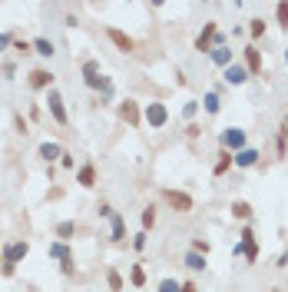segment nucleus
Masks as SVG:
<instances>
[{"mask_svg": "<svg viewBox=\"0 0 288 292\" xmlns=\"http://www.w3.org/2000/svg\"><path fill=\"white\" fill-rule=\"evenodd\" d=\"M186 266L189 269H206V256H202V253H189L186 256Z\"/></svg>", "mask_w": 288, "mask_h": 292, "instance_id": "nucleus-20", "label": "nucleus"}, {"mask_svg": "<svg viewBox=\"0 0 288 292\" xmlns=\"http://www.w3.org/2000/svg\"><path fill=\"white\" fill-rule=\"evenodd\" d=\"M50 256H53V259H60V262H67V259H70L67 242H50Z\"/></svg>", "mask_w": 288, "mask_h": 292, "instance_id": "nucleus-18", "label": "nucleus"}, {"mask_svg": "<svg viewBox=\"0 0 288 292\" xmlns=\"http://www.w3.org/2000/svg\"><path fill=\"white\" fill-rule=\"evenodd\" d=\"M13 127H17V133H30V130H27V123H24V116H13Z\"/></svg>", "mask_w": 288, "mask_h": 292, "instance_id": "nucleus-34", "label": "nucleus"}, {"mask_svg": "<svg viewBox=\"0 0 288 292\" xmlns=\"http://www.w3.org/2000/svg\"><path fill=\"white\" fill-rule=\"evenodd\" d=\"M4 47H10V33H0V50Z\"/></svg>", "mask_w": 288, "mask_h": 292, "instance_id": "nucleus-36", "label": "nucleus"}, {"mask_svg": "<svg viewBox=\"0 0 288 292\" xmlns=\"http://www.w3.org/2000/svg\"><path fill=\"white\" fill-rule=\"evenodd\" d=\"M245 70L249 73H262V53L255 47H245Z\"/></svg>", "mask_w": 288, "mask_h": 292, "instance_id": "nucleus-9", "label": "nucleus"}, {"mask_svg": "<svg viewBox=\"0 0 288 292\" xmlns=\"http://www.w3.org/2000/svg\"><path fill=\"white\" fill-rule=\"evenodd\" d=\"M47 103H50V116L60 123V127H67V110H63V96L57 90H50V96H47Z\"/></svg>", "mask_w": 288, "mask_h": 292, "instance_id": "nucleus-4", "label": "nucleus"}, {"mask_svg": "<svg viewBox=\"0 0 288 292\" xmlns=\"http://www.w3.org/2000/svg\"><path fill=\"white\" fill-rule=\"evenodd\" d=\"M60 269H63V276H73V259H67V262H63Z\"/></svg>", "mask_w": 288, "mask_h": 292, "instance_id": "nucleus-35", "label": "nucleus"}, {"mask_svg": "<svg viewBox=\"0 0 288 292\" xmlns=\"http://www.w3.org/2000/svg\"><path fill=\"white\" fill-rule=\"evenodd\" d=\"M30 253V242H10V246L4 249V276H13V269H17V262L24 259V256Z\"/></svg>", "mask_w": 288, "mask_h": 292, "instance_id": "nucleus-1", "label": "nucleus"}, {"mask_svg": "<svg viewBox=\"0 0 288 292\" xmlns=\"http://www.w3.org/2000/svg\"><path fill=\"white\" fill-rule=\"evenodd\" d=\"M232 213H235L238 219H249L252 216V206L249 203H235V206H232Z\"/></svg>", "mask_w": 288, "mask_h": 292, "instance_id": "nucleus-27", "label": "nucleus"}, {"mask_svg": "<svg viewBox=\"0 0 288 292\" xmlns=\"http://www.w3.org/2000/svg\"><path fill=\"white\" fill-rule=\"evenodd\" d=\"M212 60L219 67H232V50H226V47H219V50H212Z\"/></svg>", "mask_w": 288, "mask_h": 292, "instance_id": "nucleus-19", "label": "nucleus"}, {"mask_svg": "<svg viewBox=\"0 0 288 292\" xmlns=\"http://www.w3.org/2000/svg\"><path fill=\"white\" fill-rule=\"evenodd\" d=\"M249 33H252V37H262V33H265V20H252Z\"/></svg>", "mask_w": 288, "mask_h": 292, "instance_id": "nucleus-29", "label": "nucleus"}, {"mask_svg": "<svg viewBox=\"0 0 288 292\" xmlns=\"http://www.w3.org/2000/svg\"><path fill=\"white\" fill-rule=\"evenodd\" d=\"M106 282H109V289H113V292L123 289V279H119V273H116V269H109V273H106Z\"/></svg>", "mask_w": 288, "mask_h": 292, "instance_id": "nucleus-26", "label": "nucleus"}, {"mask_svg": "<svg viewBox=\"0 0 288 292\" xmlns=\"http://www.w3.org/2000/svg\"><path fill=\"white\" fill-rule=\"evenodd\" d=\"M192 253H202V256H206V253H209V242H206V239H195V242H192Z\"/></svg>", "mask_w": 288, "mask_h": 292, "instance_id": "nucleus-32", "label": "nucleus"}, {"mask_svg": "<svg viewBox=\"0 0 288 292\" xmlns=\"http://www.w3.org/2000/svg\"><path fill=\"white\" fill-rule=\"evenodd\" d=\"M86 87L90 90H109V80H106V76H100V73H90L86 76Z\"/></svg>", "mask_w": 288, "mask_h": 292, "instance_id": "nucleus-16", "label": "nucleus"}, {"mask_svg": "<svg viewBox=\"0 0 288 292\" xmlns=\"http://www.w3.org/2000/svg\"><path fill=\"white\" fill-rule=\"evenodd\" d=\"M0 262H4V256H0Z\"/></svg>", "mask_w": 288, "mask_h": 292, "instance_id": "nucleus-39", "label": "nucleus"}, {"mask_svg": "<svg viewBox=\"0 0 288 292\" xmlns=\"http://www.w3.org/2000/svg\"><path fill=\"white\" fill-rule=\"evenodd\" d=\"M152 222H156V206H146L143 210V229H152Z\"/></svg>", "mask_w": 288, "mask_h": 292, "instance_id": "nucleus-24", "label": "nucleus"}, {"mask_svg": "<svg viewBox=\"0 0 288 292\" xmlns=\"http://www.w3.org/2000/svg\"><path fill=\"white\" fill-rule=\"evenodd\" d=\"M245 80H249V70H245V67H238V64L226 67V83H232V87H238V83H245Z\"/></svg>", "mask_w": 288, "mask_h": 292, "instance_id": "nucleus-10", "label": "nucleus"}, {"mask_svg": "<svg viewBox=\"0 0 288 292\" xmlns=\"http://www.w3.org/2000/svg\"><path fill=\"white\" fill-rule=\"evenodd\" d=\"M272 292H278V289H272Z\"/></svg>", "mask_w": 288, "mask_h": 292, "instance_id": "nucleus-40", "label": "nucleus"}, {"mask_svg": "<svg viewBox=\"0 0 288 292\" xmlns=\"http://www.w3.org/2000/svg\"><path fill=\"white\" fill-rule=\"evenodd\" d=\"M132 282H136V286H143V282H146V276H143V269H139V266H132Z\"/></svg>", "mask_w": 288, "mask_h": 292, "instance_id": "nucleus-31", "label": "nucleus"}, {"mask_svg": "<svg viewBox=\"0 0 288 292\" xmlns=\"http://www.w3.org/2000/svg\"><path fill=\"white\" fill-rule=\"evenodd\" d=\"M76 179H80V186H86V190H90V186L96 183V170H93V166H83V170H80V176H76Z\"/></svg>", "mask_w": 288, "mask_h": 292, "instance_id": "nucleus-17", "label": "nucleus"}, {"mask_svg": "<svg viewBox=\"0 0 288 292\" xmlns=\"http://www.w3.org/2000/svg\"><path fill=\"white\" fill-rule=\"evenodd\" d=\"M202 107H206L209 113H219V96H215V93H206V100H202Z\"/></svg>", "mask_w": 288, "mask_h": 292, "instance_id": "nucleus-25", "label": "nucleus"}, {"mask_svg": "<svg viewBox=\"0 0 288 292\" xmlns=\"http://www.w3.org/2000/svg\"><path fill=\"white\" fill-rule=\"evenodd\" d=\"M285 60H288V50H285Z\"/></svg>", "mask_w": 288, "mask_h": 292, "instance_id": "nucleus-38", "label": "nucleus"}, {"mask_svg": "<svg viewBox=\"0 0 288 292\" xmlns=\"http://www.w3.org/2000/svg\"><path fill=\"white\" fill-rule=\"evenodd\" d=\"M146 120H149V127H166V120H169V113H166V107L163 103H149L146 107Z\"/></svg>", "mask_w": 288, "mask_h": 292, "instance_id": "nucleus-5", "label": "nucleus"}, {"mask_svg": "<svg viewBox=\"0 0 288 292\" xmlns=\"http://www.w3.org/2000/svg\"><path fill=\"white\" fill-rule=\"evenodd\" d=\"M238 253H245V256H249V259L252 262H255L258 259V246H255V233H252V229L249 226H245L242 229V242H238V246H235V256Z\"/></svg>", "mask_w": 288, "mask_h": 292, "instance_id": "nucleus-2", "label": "nucleus"}, {"mask_svg": "<svg viewBox=\"0 0 288 292\" xmlns=\"http://www.w3.org/2000/svg\"><path fill=\"white\" fill-rule=\"evenodd\" d=\"M285 127H288V123H285Z\"/></svg>", "mask_w": 288, "mask_h": 292, "instance_id": "nucleus-41", "label": "nucleus"}, {"mask_svg": "<svg viewBox=\"0 0 288 292\" xmlns=\"http://www.w3.org/2000/svg\"><path fill=\"white\" fill-rule=\"evenodd\" d=\"M215 37V24H206L202 27V33H199V40H195V50H202V53H209V40Z\"/></svg>", "mask_w": 288, "mask_h": 292, "instance_id": "nucleus-12", "label": "nucleus"}, {"mask_svg": "<svg viewBox=\"0 0 288 292\" xmlns=\"http://www.w3.org/2000/svg\"><path fill=\"white\" fill-rule=\"evenodd\" d=\"M90 73H100V64H93V60H86V64H83V76H90Z\"/></svg>", "mask_w": 288, "mask_h": 292, "instance_id": "nucleus-33", "label": "nucleus"}, {"mask_svg": "<svg viewBox=\"0 0 288 292\" xmlns=\"http://www.w3.org/2000/svg\"><path fill=\"white\" fill-rule=\"evenodd\" d=\"M182 292H195V286H192V282H186V286H182Z\"/></svg>", "mask_w": 288, "mask_h": 292, "instance_id": "nucleus-37", "label": "nucleus"}, {"mask_svg": "<svg viewBox=\"0 0 288 292\" xmlns=\"http://www.w3.org/2000/svg\"><path fill=\"white\" fill-rule=\"evenodd\" d=\"M163 196H166V203H169L172 210H179V213H189V210H192V196H189V193H179V190H166Z\"/></svg>", "mask_w": 288, "mask_h": 292, "instance_id": "nucleus-3", "label": "nucleus"}, {"mask_svg": "<svg viewBox=\"0 0 288 292\" xmlns=\"http://www.w3.org/2000/svg\"><path fill=\"white\" fill-rule=\"evenodd\" d=\"M40 156H43L47 163H53V159H57V156H63L60 143H40Z\"/></svg>", "mask_w": 288, "mask_h": 292, "instance_id": "nucleus-13", "label": "nucleus"}, {"mask_svg": "<svg viewBox=\"0 0 288 292\" xmlns=\"http://www.w3.org/2000/svg\"><path fill=\"white\" fill-rule=\"evenodd\" d=\"M255 163H258V153L249 150V146L242 153H235V166H255Z\"/></svg>", "mask_w": 288, "mask_h": 292, "instance_id": "nucleus-14", "label": "nucleus"}, {"mask_svg": "<svg viewBox=\"0 0 288 292\" xmlns=\"http://www.w3.org/2000/svg\"><path fill=\"white\" fill-rule=\"evenodd\" d=\"M275 13H278V20H282V27L288 30V4H278V7H275Z\"/></svg>", "mask_w": 288, "mask_h": 292, "instance_id": "nucleus-30", "label": "nucleus"}, {"mask_svg": "<svg viewBox=\"0 0 288 292\" xmlns=\"http://www.w3.org/2000/svg\"><path fill=\"white\" fill-rule=\"evenodd\" d=\"M106 37L113 40V44H116V47H119V50H123V53H129V50H132V40L126 37L123 30H116V27H106Z\"/></svg>", "mask_w": 288, "mask_h": 292, "instance_id": "nucleus-8", "label": "nucleus"}, {"mask_svg": "<svg viewBox=\"0 0 288 292\" xmlns=\"http://www.w3.org/2000/svg\"><path fill=\"white\" fill-rule=\"evenodd\" d=\"M109 219H113V239L119 242V239H123V236H126V222H123V216H116V213H113V216H109Z\"/></svg>", "mask_w": 288, "mask_h": 292, "instance_id": "nucleus-21", "label": "nucleus"}, {"mask_svg": "<svg viewBox=\"0 0 288 292\" xmlns=\"http://www.w3.org/2000/svg\"><path fill=\"white\" fill-rule=\"evenodd\" d=\"M50 83H53V73H50V70H33V73H30V87H33V90H47Z\"/></svg>", "mask_w": 288, "mask_h": 292, "instance_id": "nucleus-11", "label": "nucleus"}, {"mask_svg": "<svg viewBox=\"0 0 288 292\" xmlns=\"http://www.w3.org/2000/svg\"><path fill=\"white\" fill-rule=\"evenodd\" d=\"M159 292H182V286L175 279H163V282H159Z\"/></svg>", "mask_w": 288, "mask_h": 292, "instance_id": "nucleus-28", "label": "nucleus"}, {"mask_svg": "<svg viewBox=\"0 0 288 292\" xmlns=\"http://www.w3.org/2000/svg\"><path fill=\"white\" fill-rule=\"evenodd\" d=\"M232 159H235V156H232V153L226 150V153H222V156H219V163H215V176H222V173H226L229 170V166H232Z\"/></svg>", "mask_w": 288, "mask_h": 292, "instance_id": "nucleus-22", "label": "nucleus"}, {"mask_svg": "<svg viewBox=\"0 0 288 292\" xmlns=\"http://www.w3.org/2000/svg\"><path fill=\"white\" fill-rule=\"evenodd\" d=\"M73 233H76V226H73V222H60V226H57V236H60L63 242H67V239H70Z\"/></svg>", "mask_w": 288, "mask_h": 292, "instance_id": "nucleus-23", "label": "nucleus"}, {"mask_svg": "<svg viewBox=\"0 0 288 292\" xmlns=\"http://www.w3.org/2000/svg\"><path fill=\"white\" fill-rule=\"evenodd\" d=\"M33 50H37L40 57H53V53H57V50H53V40H47V37H37V40H33Z\"/></svg>", "mask_w": 288, "mask_h": 292, "instance_id": "nucleus-15", "label": "nucleus"}, {"mask_svg": "<svg viewBox=\"0 0 288 292\" xmlns=\"http://www.w3.org/2000/svg\"><path fill=\"white\" fill-rule=\"evenodd\" d=\"M222 146H226V150H235V153H242L245 150V133L242 130H226V133H222Z\"/></svg>", "mask_w": 288, "mask_h": 292, "instance_id": "nucleus-6", "label": "nucleus"}, {"mask_svg": "<svg viewBox=\"0 0 288 292\" xmlns=\"http://www.w3.org/2000/svg\"><path fill=\"white\" fill-rule=\"evenodd\" d=\"M119 116H123L129 127H136V123H139V107L132 100H123V103H119Z\"/></svg>", "mask_w": 288, "mask_h": 292, "instance_id": "nucleus-7", "label": "nucleus"}]
</instances>
